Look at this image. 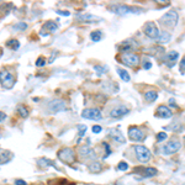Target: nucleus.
Here are the masks:
<instances>
[{
	"instance_id": "e433bc0d",
	"label": "nucleus",
	"mask_w": 185,
	"mask_h": 185,
	"mask_svg": "<svg viewBox=\"0 0 185 185\" xmlns=\"http://www.w3.org/2000/svg\"><path fill=\"white\" fill-rule=\"evenodd\" d=\"M56 13H57L58 15H61V16H69V15H70L69 11H65V10H57Z\"/></svg>"
},
{
	"instance_id": "39448f33",
	"label": "nucleus",
	"mask_w": 185,
	"mask_h": 185,
	"mask_svg": "<svg viewBox=\"0 0 185 185\" xmlns=\"http://www.w3.org/2000/svg\"><path fill=\"white\" fill-rule=\"evenodd\" d=\"M120 62L127 67H137L140 64V56L137 53H122L120 56Z\"/></svg>"
},
{
	"instance_id": "412c9836",
	"label": "nucleus",
	"mask_w": 185,
	"mask_h": 185,
	"mask_svg": "<svg viewBox=\"0 0 185 185\" xmlns=\"http://www.w3.org/2000/svg\"><path fill=\"white\" fill-rule=\"evenodd\" d=\"M78 19L83 20L84 22H95V21H101L103 19L101 17H98V16H93L90 14H85V15H78Z\"/></svg>"
},
{
	"instance_id": "c9c22d12",
	"label": "nucleus",
	"mask_w": 185,
	"mask_h": 185,
	"mask_svg": "<svg viewBox=\"0 0 185 185\" xmlns=\"http://www.w3.org/2000/svg\"><path fill=\"white\" fill-rule=\"evenodd\" d=\"M46 63H47V62H46V58L42 57V56L38 57V58H37V61H36V65H37V67H43V65H45Z\"/></svg>"
},
{
	"instance_id": "4468645a",
	"label": "nucleus",
	"mask_w": 185,
	"mask_h": 185,
	"mask_svg": "<svg viewBox=\"0 0 185 185\" xmlns=\"http://www.w3.org/2000/svg\"><path fill=\"white\" fill-rule=\"evenodd\" d=\"M136 173L141 174L143 178H151V176H154L157 175V169L156 168H152V167H147V168H142V167H138L136 168Z\"/></svg>"
},
{
	"instance_id": "20e7f679",
	"label": "nucleus",
	"mask_w": 185,
	"mask_h": 185,
	"mask_svg": "<svg viewBox=\"0 0 185 185\" xmlns=\"http://www.w3.org/2000/svg\"><path fill=\"white\" fill-rule=\"evenodd\" d=\"M16 83V79L13 73L9 70H1L0 72V84L4 89H13Z\"/></svg>"
},
{
	"instance_id": "2f4dec72",
	"label": "nucleus",
	"mask_w": 185,
	"mask_h": 185,
	"mask_svg": "<svg viewBox=\"0 0 185 185\" xmlns=\"http://www.w3.org/2000/svg\"><path fill=\"white\" fill-rule=\"evenodd\" d=\"M103 146H104V148H105V154H104V159H106L107 157L111 154V148H110V145L109 143H106V142H103Z\"/></svg>"
},
{
	"instance_id": "a211bd4d",
	"label": "nucleus",
	"mask_w": 185,
	"mask_h": 185,
	"mask_svg": "<svg viewBox=\"0 0 185 185\" xmlns=\"http://www.w3.org/2000/svg\"><path fill=\"white\" fill-rule=\"evenodd\" d=\"M79 154L83 159H95V157H96L91 148H89L86 146H83L79 148Z\"/></svg>"
},
{
	"instance_id": "7c9ffc66",
	"label": "nucleus",
	"mask_w": 185,
	"mask_h": 185,
	"mask_svg": "<svg viewBox=\"0 0 185 185\" xmlns=\"http://www.w3.org/2000/svg\"><path fill=\"white\" fill-rule=\"evenodd\" d=\"M13 28H14V30H16V31H25V30L27 28V23H26V22L20 21V22L15 23V25L13 26Z\"/></svg>"
},
{
	"instance_id": "423d86ee",
	"label": "nucleus",
	"mask_w": 185,
	"mask_h": 185,
	"mask_svg": "<svg viewBox=\"0 0 185 185\" xmlns=\"http://www.w3.org/2000/svg\"><path fill=\"white\" fill-rule=\"evenodd\" d=\"M133 150H135V152H136V157H137V159H138L140 162L147 163V162H150V160H151V157H152L151 151L148 150L146 146L137 145V146L133 147Z\"/></svg>"
},
{
	"instance_id": "7ed1b4c3",
	"label": "nucleus",
	"mask_w": 185,
	"mask_h": 185,
	"mask_svg": "<svg viewBox=\"0 0 185 185\" xmlns=\"http://www.w3.org/2000/svg\"><path fill=\"white\" fill-rule=\"evenodd\" d=\"M109 9L115 13L117 15H127V14H136V13H140L142 9L138 8H133V6H128V5H122V4H117V5H110Z\"/></svg>"
},
{
	"instance_id": "6ab92c4d",
	"label": "nucleus",
	"mask_w": 185,
	"mask_h": 185,
	"mask_svg": "<svg viewBox=\"0 0 185 185\" xmlns=\"http://www.w3.org/2000/svg\"><path fill=\"white\" fill-rule=\"evenodd\" d=\"M37 165L41 167V168H48V167H53V168L58 169L56 163L53 162V160L48 159V158H40V159H37Z\"/></svg>"
},
{
	"instance_id": "cd10ccee",
	"label": "nucleus",
	"mask_w": 185,
	"mask_h": 185,
	"mask_svg": "<svg viewBox=\"0 0 185 185\" xmlns=\"http://www.w3.org/2000/svg\"><path fill=\"white\" fill-rule=\"evenodd\" d=\"M90 38H91V41H94V42H99V41H101V38H103V32L101 31H93L90 33Z\"/></svg>"
},
{
	"instance_id": "72a5a7b5",
	"label": "nucleus",
	"mask_w": 185,
	"mask_h": 185,
	"mask_svg": "<svg viewBox=\"0 0 185 185\" xmlns=\"http://www.w3.org/2000/svg\"><path fill=\"white\" fill-rule=\"evenodd\" d=\"M167 138H168V135L165 132H158L157 133V141L158 142H164Z\"/></svg>"
},
{
	"instance_id": "6e6552de",
	"label": "nucleus",
	"mask_w": 185,
	"mask_h": 185,
	"mask_svg": "<svg viewBox=\"0 0 185 185\" xmlns=\"http://www.w3.org/2000/svg\"><path fill=\"white\" fill-rule=\"evenodd\" d=\"M127 133H128V138L133 142H143L146 138V132L141 127L137 126H131Z\"/></svg>"
},
{
	"instance_id": "473e14b6",
	"label": "nucleus",
	"mask_w": 185,
	"mask_h": 185,
	"mask_svg": "<svg viewBox=\"0 0 185 185\" xmlns=\"http://www.w3.org/2000/svg\"><path fill=\"white\" fill-rule=\"evenodd\" d=\"M77 130H78V132H79V136L83 137V136L85 135L88 127L85 126V125H77Z\"/></svg>"
},
{
	"instance_id": "58836bf2",
	"label": "nucleus",
	"mask_w": 185,
	"mask_h": 185,
	"mask_svg": "<svg viewBox=\"0 0 185 185\" xmlns=\"http://www.w3.org/2000/svg\"><path fill=\"white\" fill-rule=\"evenodd\" d=\"M15 185H27V183L25 180H22V179H16V180H15Z\"/></svg>"
},
{
	"instance_id": "4be33fe9",
	"label": "nucleus",
	"mask_w": 185,
	"mask_h": 185,
	"mask_svg": "<svg viewBox=\"0 0 185 185\" xmlns=\"http://www.w3.org/2000/svg\"><path fill=\"white\" fill-rule=\"evenodd\" d=\"M132 42H131V40L128 41H125V42H122L120 46H118V50H120V52H123V53H128V51H131L133 48Z\"/></svg>"
},
{
	"instance_id": "dca6fc26",
	"label": "nucleus",
	"mask_w": 185,
	"mask_h": 185,
	"mask_svg": "<svg viewBox=\"0 0 185 185\" xmlns=\"http://www.w3.org/2000/svg\"><path fill=\"white\" fill-rule=\"evenodd\" d=\"M156 116L160 117V118H169L173 116V112L169 109L168 106L165 105H159L157 107V111H156Z\"/></svg>"
},
{
	"instance_id": "b1692460",
	"label": "nucleus",
	"mask_w": 185,
	"mask_h": 185,
	"mask_svg": "<svg viewBox=\"0 0 185 185\" xmlns=\"http://www.w3.org/2000/svg\"><path fill=\"white\" fill-rule=\"evenodd\" d=\"M116 72H117V74L120 75V78H121L123 82H130V80H131V77H130L128 72H127L126 69H122V68H120V67H117V68H116Z\"/></svg>"
},
{
	"instance_id": "5701e85b",
	"label": "nucleus",
	"mask_w": 185,
	"mask_h": 185,
	"mask_svg": "<svg viewBox=\"0 0 185 185\" xmlns=\"http://www.w3.org/2000/svg\"><path fill=\"white\" fill-rule=\"evenodd\" d=\"M159 43H168L169 41L172 40V35L168 31H162L159 33V37L157 38Z\"/></svg>"
},
{
	"instance_id": "f257e3e1",
	"label": "nucleus",
	"mask_w": 185,
	"mask_h": 185,
	"mask_svg": "<svg viewBox=\"0 0 185 185\" xmlns=\"http://www.w3.org/2000/svg\"><path fill=\"white\" fill-rule=\"evenodd\" d=\"M57 157H58V159L61 160V162L70 165V164H73L77 160V153H75V151L73 150V148L67 147V148H62V150H59L58 153H57Z\"/></svg>"
},
{
	"instance_id": "f03ea898",
	"label": "nucleus",
	"mask_w": 185,
	"mask_h": 185,
	"mask_svg": "<svg viewBox=\"0 0 185 185\" xmlns=\"http://www.w3.org/2000/svg\"><path fill=\"white\" fill-rule=\"evenodd\" d=\"M178 13L175 9H172L169 11H167V13L159 19V23L164 27H174L176 23H178Z\"/></svg>"
},
{
	"instance_id": "bb28decb",
	"label": "nucleus",
	"mask_w": 185,
	"mask_h": 185,
	"mask_svg": "<svg viewBox=\"0 0 185 185\" xmlns=\"http://www.w3.org/2000/svg\"><path fill=\"white\" fill-rule=\"evenodd\" d=\"M16 110H17V112L20 114V116L22 117V118H26L27 116H28V110H27V107H25L23 105H19L16 107Z\"/></svg>"
},
{
	"instance_id": "79ce46f5",
	"label": "nucleus",
	"mask_w": 185,
	"mask_h": 185,
	"mask_svg": "<svg viewBox=\"0 0 185 185\" xmlns=\"http://www.w3.org/2000/svg\"><path fill=\"white\" fill-rule=\"evenodd\" d=\"M5 118H6V115H5L4 112H1V111H0V123H1V122L5 120Z\"/></svg>"
},
{
	"instance_id": "a18cd8bd",
	"label": "nucleus",
	"mask_w": 185,
	"mask_h": 185,
	"mask_svg": "<svg viewBox=\"0 0 185 185\" xmlns=\"http://www.w3.org/2000/svg\"><path fill=\"white\" fill-rule=\"evenodd\" d=\"M115 185H122V184H121V183H116Z\"/></svg>"
},
{
	"instance_id": "f3484780",
	"label": "nucleus",
	"mask_w": 185,
	"mask_h": 185,
	"mask_svg": "<svg viewBox=\"0 0 185 185\" xmlns=\"http://www.w3.org/2000/svg\"><path fill=\"white\" fill-rule=\"evenodd\" d=\"M178 58H179V52H176V51H170V52H168L165 55V64L168 65L169 68H172V67H174V64H175V62L178 61Z\"/></svg>"
},
{
	"instance_id": "a19ab883",
	"label": "nucleus",
	"mask_w": 185,
	"mask_h": 185,
	"mask_svg": "<svg viewBox=\"0 0 185 185\" xmlns=\"http://www.w3.org/2000/svg\"><path fill=\"white\" fill-rule=\"evenodd\" d=\"M101 130H103V127H101V126H94L93 127V132L94 133H100Z\"/></svg>"
},
{
	"instance_id": "393cba45",
	"label": "nucleus",
	"mask_w": 185,
	"mask_h": 185,
	"mask_svg": "<svg viewBox=\"0 0 185 185\" xmlns=\"http://www.w3.org/2000/svg\"><path fill=\"white\" fill-rule=\"evenodd\" d=\"M158 98V93L156 90H148L145 93V99L147 101H150V103H152V101H154Z\"/></svg>"
},
{
	"instance_id": "c756f323",
	"label": "nucleus",
	"mask_w": 185,
	"mask_h": 185,
	"mask_svg": "<svg viewBox=\"0 0 185 185\" xmlns=\"http://www.w3.org/2000/svg\"><path fill=\"white\" fill-rule=\"evenodd\" d=\"M94 70L96 72V74L98 75H101V74H105V73H107V67L106 65H95L94 67Z\"/></svg>"
},
{
	"instance_id": "c85d7f7f",
	"label": "nucleus",
	"mask_w": 185,
	"mask_h": 185,
	"mask_svg": "<svg viewBox=\"0 0 185 185\" xmlns=\"http://www.w3.org/2000/svg\"><path fill=\"white\" fill-rule=\"evenodd\" d=\"M6 46L8 47H10V48H13L14 51H17V48L20 47V43H19V41L17 40H9L8 42H6Z\"/></svg>"
},
{
	"instance_id": "4c0bfd02",
	"label": "nucleus",
	"mask_w": 185,
	"mask_h": 185,
	"mask_svg": "<svg viewBox=\"0 0 185 185\" xmlns=\"http://www.w3.org/2000/svg\"><path fill=\"white\" fill-rule=\"evenodd\" d=\"M143 68H145L146 70L151 69V68H152V62H150V61H146L145 63H143Z\"/></svg>"
},
{
	"instance_id": "1a4fd4ad",
	"label": "nucleus",
	"mask_w": 185,
	"mask_h": 185,
	"mask_svg": "<svg viewBox=\"0 0 185 185\" xmlns=\"http://www.w3.org/2000/svg\"><path fill=\"white\" fill-rule=\"evenodd\" d=\"M47 109H48L50 112L52 114H56V112H62L67 110V103L64 100L61 99H56V100H52L47 104Z\"/></svg>"
},
{
	"instance_id": "a878e982",
	"label": "nucleus",
	"mask_w": 185,
	"mask_h": 185,
	"mask_svg": "<svg viewBox=\"0 0 185 185\" xmlns=\"http://www.w3.org/2000/svg\"><path fill=\"white\" fill-rule=\"evenodd\" d=\"M88 169L90 170V172H93V173L100 172V170H101V164H100L99 162H96V160H94L93 163H90V164L88 165Z\"/></svg>"
},
{
	"instance_id": "ea45409f",
	"label": "nucleus",
	"mask_w": 185,
	"mask_h": 185,
	"mask_svg": "<svg viewBox=\"0 0 185 185\" xmlns=\"http://www.w3.org/2000/svg\"><path fill=\"white\" fill-rule=\"evenodd\" d=\"M180 70H181V73L185 72V57L180 61Z\"/></svg>"
},
{
	"instance_id": "c03bdc74",
	"label": "nucleus",
	"mask_w": 185,
	"mask_h": 185,
	"mask_svg": "<svg viewBox=\"0 0 185 185\" xmlns=\"http://www.w3.org/2000/svg\"><path fill=\"white\" fill-rule=\"evenodd\" d=\"M169 104H170L172 106H175V103H174V99H170V100H169Z\"/></svg>"
},
{
	"instance_id": "37998d69",
	"label": "nucleus",
	"mask_w": 185,
	"mask_h": 185,
	"mask_svg": "<svg viewBox=\"0 0 185 185\" xmlns=\"http://www.w3.org/2000/svg\"><path fill=\"white\" fill-rule=\"evenodd\" d=\"M56 56H57V52H53V53H52V56H51V58L48 59V63H53V59H55Z\"/></svg>"
},
{
	"instance_id": "2eb2a0df",
	"label": "nucleus",
	"mask_w": 185,
	"mask_h": 185,
	"mask_svg": "<svg viewBox=\"0 0 185 185\" xmlns=\"http://www.w3.org/2000/svg\"><path fill=\"white\" fill-rule=\"evenodd\" d=\"M109 136L117 143H121V145L122 143H126V138H125V136L122 135V132L118 128H111L109 131Z\"/></svg>"
},
{
	"instance_id": "9d476101",
	"label": "nucleus",
	"mask_w": 185,
	"mask_h": 185,
	"mask_svg": "<svg viewBox=\"0 0 185 185\" xmlns=\"http://www.w3.org/2000/svg\"><path fill=\"white\" fill-rule=\"evenodd\" d=\"M181 148V142L179 140H170L165 143V146L163 148V153L167 156H170V154L176 153Z\"/></svg>"
},
{
	"instance_id": "0eeeda50",
	"label": "nucleus",
	"mask_w": 185,
	"mask_h": 185,
	"mask_svg": "<svg viewBox=\"0 0 185 185\" xmlns=\"http://www.w3.org/2000/svg\"><path fill=\"white\" fill-rule=\"evenodd\" d=\"M143 32H145L146 36H148L152 40H156L159 37V28L157 26V23L154 21H148L145 23V26H143Z\"/></svg>"
},
{
	"instance_id": "9b49d317",
	"label": "nucleus",
	"mask_w": 185,
	"mask_h": 185,
	"mask_svg": "<svg viewBox=\"0 0 185 185\" xmlns=\"http://www.w3.org/2000/svg\"><path fill=\"white\" fill-rule=\"evenodd\" d=\"M82 117L86 118V120L100 121L103 118V115H101V111L99 109H85L82 111Z\"/></svg>"
},
{
	"instance_id": "f8f14e48",
	"label": "nucleus",
	"mask_w": 185,
	"mask_h": 185,
	"mask_svg": "<svg viewBox=\"0 0 185 185\" xmlns=\"http://www.w3.org/2000/svg\"><path fill=\"white\" fill-rule=\"evenodd\" d=\"M58 30V25L55 21H47L43 23V26L40 30V36H48L51 33H55Z\"/></svg>"
},
{
	"instance_id": "ddd939ff",
	"label": "nucleus",
	"mask_w": 185,
	"mask_h": 185,
	"mask_svg": "<svg viewBox=\"0 0 185 185\" xmlns=\"http://www.w3.org/2000/svg\"><path fill=\"white\" fill-rule=\"evenodd\" d=\"M128 107L125 106V105H118L116 107H114L111 111H110V116L112 118H120V117H123L125 115L128 114Z\"/></svg>"
},
{
	"instance_id": "49530a36",
	"label": "nucleus",
	"mask_w": 185,
	"mask_h": 185,
	"mask_svg": "<svg viewBox=\"0 0 185 185\" xmlns=\"http://www.w3.org/2000/svg\"><path fill=\"white\" fill-rule=\"evenodd\" d=\"M1 53H3V52H1V48H0V56H1Z\"/></svg>"
},
{
	"instance_id": "aec40b11",
	"label": "nucleus",
	"mask_w": 185,
	"mask_h": 185,
	"mask_svg": "<svg viewBox=\"0 0 185 185\" xmlns=\"http://www.w3.org/2000/svg\"><path fill=\"white\" fill-rule=\"evenodd\" d=\"M10 158H13V153L8 152V151H3L0 150V165L1 164H6Z\"/></svg>"
},
{
	"instance_id": "f704fd0d",
	"label": "nucleus",
	"mask_w": 185,
	"mask_h": 185,
	"mask_svg": "<svg viewBox=\"0 0 185 185\" xmlns=\"http://www.w3.org/2000/svg\"><path fill=\"white\" fill-rule=\"evenodd\" d=\"M128 169V164L126 162H120L117 164V170H120V172H125V170H127Z\"/></svg>"
}]
</instances>
